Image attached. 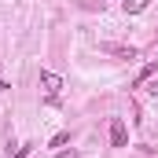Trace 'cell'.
<instances>
[{
  "instance_id": "obj_1",
  "label": "cell",
  "mask_w": 158,
  "mask_h": 158,
  "mask_svg": "<svg viewBox=\"0 0 158 158\" xmlns=\"http://www.w3.org/2000/svg\"><path fill=\"white\" fill-rule=\"evenodd\" d=\"M40 88H44V96H48V99H55V96H59V88H63V77H59V74H52V70H40Z\"/></svg>"
},
{
  "instance_id": "obj_10",
  "label": "cell",
  "mask_w": 158,
  "mask_h": 158,
  "mask_svg": "<svg viewBox=\"0 0 158 158\" xmlns=\"http://www.w3.org/2000/svg\"><path fill=\"white\" fill-rule=\"evenodd\" d=\"M4 88H7V85H4V81H0V92H4Z\"/></svg>"
},
{
  "instance_id": "obj_8",
  "label": "cell",
  "mask_w": 158,
  "mask_h": 158,
  "mask_svg": "<svg viewBox=\"0 0 158 158\" xmlns=\"http://www.w3.org/2000/svg\"><path fill=\"white\" fill-rule=\"evenodd\" d=\"M55 158H77V151H59Z\"/></svg>"
},
{
  "instance_id": "obj_5",
  "label": "cell",
  "mask_w": 158,
  "mask_h": 158,
  "mask_svg": "<svg viewBox=\"0 0 158 158\" xmlns=\"http://www.w3.org/2000/svg\"><path fill=\"white\" fill-rule=\"evenodd\" d=\"M155 70H158V66H155V63H151V66H143V70H140V77H136V85H143V81H147V77H151V74H155Z\"/></svg>"
},
{
  "instance_id": "obj_4",
  "label": "cell",
  "mask_w": 158,
  "mask_h": 158,
  "mask_svg": "<svg viewBox=\"0 0 158 158\" xmlns=\"http://www.w3.org/2000/svg\"><path fill=\"white\" fill-rule=\"evenodd\" d=\"M147 4L151 0H125L121 7H125V15H140V11H147Z\"/></svg>"
},
{
  "instance_id": "obj_7",
  "label": "cell",
  "mask_w": 158,
  "mask_h": 158,
  "mask_svg": "<svg viewBox=\"0 0 158 158\" xmlns=\"http://www.w3.org/2000/svg\"><path fill=\"white\" fill-rule=\"evenodd\" d=\"M66 140H70V132H55V136H52V147H63Z\"/></svg>"
},
{
  "instance_id": "obj_9",
  "label": "cell",
  "mask_w": 158,
  "mask_h": 158,
  "mask_svg": "<svg viewBox=\"0 0 158 158\" xmlns=\"http://www.w3.org/2000/svg\"><path fill=\"white\" fill-rule=\"evenodd\" d=\"M147 92H151V96H158V81H151V85H147Z\"/></svg>"
},
{
  "instance_id": "obj_6",
  "label": "cell",
  "mask_w": 158,
  "mask_h": 158,
  "mask_svg": "<svg viewBox=\"0 0 158 158\" xmlns=\"http://www.w3.org/2000/svg\"><path fill=\"white\" fill-rule=\"evenodd\" d=\"M30 151H33V143H22L15 155H7V158H30Z\"/></svg>"
},
{
  "instance_id": "obj_2",
  "label": "cell",
  "mask_w": 158,
  "mask_h": 158,
  "mask_svg": "<svg viewBox=\"0 0 158 158\" xmlns=\"http://www.w3.org/2000/svg\"><path fill=\"white\" fill-rule=\"evenodd\" d=\"M129 143V132H125V121L110 118V147H125Z\"/></svg>"
},
{
  "instance_id": "obj_3",
  "label": "cell",
  "mask_w": 158,
  "mask_h": 158,
  "mask_svg": "<svg viewBox=\"0 0 158 158\" xmlns=\"http://www.w3.org/2000/svg\"><path fill=\"white\" fill-rule=\"evenodd\" d=\"M103 52L118 55V59H136V48H129V44H103Z\"/></svg>"
}]
</instances>
